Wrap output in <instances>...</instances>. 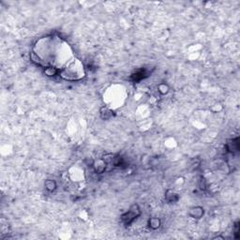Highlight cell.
Returning a JSON list of instances; mask_svg holds the SVG:
<instances>
[{
    "instance_id": "cell-6",
    "label": "cell",
    "mask_w": 240,
    "mask_h": 240,
    "mask_svg": "<svg viewBox=\"0 0 240 240\" xmlns=\"http://www.w3.org/2000/svg\"><path fill=\"white\" fill-rule=\"evenodd\" d=\"M44 186H45V189L49 191H54L56 189V183L54 180H52V179H47L46 181L44 182Z\"/></svg>"
},
{
    "instance_id": "cell-12",
    "label": "cell",
    "mask_w": 240,
    "mask_h": 240,
    "mask_svg": "<svg viewBox=\"0 0 240 240\" xmlns=\"http://www.w3.org/2000/svg\"><path fill=\"white\" fill-rule=\"evenodd\" d=\"M199 187H200V189H203V190L206 189V188H207V185H206V181H205V179L202 178V179L200 180V181H199Z\"/></svg>"
},
{
    "instance_id": "cell-4",
    "label": "cell",
    "mask_w": 240,
    "mask_h": 240,
    "mask_svg": "<svg viewBox=\"0 0 240 240\" xmlns=\"http://www.w3.org/2000/svg\"><path fill=\"white\" fill-rule=\"evenodd\" d=\"M147 75H148V72L145 69H140L135 73H133L131 78H132L133 81H141L142 79L145 78Z\"/></svg>"
},
{
    "instance_id": "cell-7",
    "label": "cell",
    "mask_w": 240,
    "mask_h": 240,
    "mask_svg": "<svg viewBox=\"0 0 240 240\" xmlns=\"http://www.w3.org/2000/svg\"><path fill=\"white\" fill-rule=\"evenodd\" d=\"M238 139H235V140H233L231 141L230 143L227 144V149L229 150L230 152H234V151H237L238 150V143H237Z\"/></svg>"
},
{
    "instance_id": "cell-5",
    "label": "cell",
    "mask_w": 240,
    "mask_h": 240,
    "mask_svg": "<svg viewBox=\"0 0 240 240\" xmlns=\"http://www.w3.org/2000/svg\"><path fill=\"white\" fill-rule=\"evenodd\" d=\"M165 198L170 203H174L178 200V195L172 189H168L166 191V194H165Z\"/></svg>"
},
{
    "instance_id": "cell-9",
    "label": "cell",
    "mask_w": 240,
    "mask_h": 240,
    "mask_svg": "<svg viewBox=\"0 0 240 240\" xmlns=\"http://www.w3.org/2000/svg\"><path fill=\"white\" fill-rule=\"evenodd\" d=\"M100 114H101V116L105 119H108L109 117H111L113 115V113L110 109H108L107 107H103L101 108L100 110Z\"/></svg>"
},
{
    "instance_id": "cell-8",
    "label": "cell",
    "mask_w": 240,
    "mask_h": 240,
    "mask_svg": "<svg viewBox=\"0 0 240 240\" xmlns=\"http://www.w3.org/2000/svg\"><path fill=\"white\" fill-rule=\"evenodd\" d=\"M149 226L150 228H152V229H158L159 226H160V219H158V218H152V219H149Z\"/></svg>"
},
{
    "instance_id": "cell-11",
    "label": "cell",
    "mask_w": 240,
    "mask_h": 240,
    "mask_svg": "<svg viewBox=\"0 0 240 240\" xmlns=\"http://www.w3.org/2000/svg\"><path fill=\"white\" fill-rule=\"evenodd\" d=\"M158 89H159V92L162 95H165L169 92V87H168L167 84H160L158 86Z\"/></svg>"
},
{
    "instance_id": "cell-1",
    "label": "cell",
    "mask_w": 240,
    "mask_h": 240,
    "mask_svg": "<svg viewBox=\"0 0 240 240\" xmlns=\"http://www.w3.org/2000/svg\"><path fill=\"white\" fill-rule=\"evenodd\" d=\"M141 214V211H140V207L138 204H134L130 206V208L129 209V211L126 212L123 216H122V220L123 222L128 225V224H130L137 217H139Z\"/></svg>"
},
{
    "instance_id": "cell-2",
    "label": "cell",
    "mask_w": 240,
    "mask_h": 240,
    "mask_svg": "<svg viewBox=\"0 0 240 240\" xmlns=\"http://www.w3.org/2000/svg\"><path fill=\"white\" fill-rule=\"evenodd\" d=\"M93 168H94L96 173L101 174L105 171V169H106V162L103 160V159H98L93 163Z\"/></svg>"
},
{
    "instance_id": "cell-10",
    "label": "cell",
    "mask_w": 240,
    "mask_h": 240,
    "mask_svg": "<svg viewBox=\"0 0 240 240\" xmlns=\"http://www.w3.org/2000/svg\"><path fill=\"white\" fill-rule=\"evenodd\" d=\"M44 72H45V74L47 75V76H54V75H56V74H57L58 70H57L55 68H53V67H48V68H46V69H45Z\"/></svg>"
},
{
    "instance_id": "cell-3",
    "label": "cell",
    "mask_w": 240,
    "mask_h": 240,
    "mask_svg": "<svg viewBox=\"0 0 240 240\" xmlns=\"http://www.w3.org/2000/svg\"><path fill=\"white\" fill-rule=\"evenodd\" d=\"M189 215L194 219H201L204 215V208L201 206H195L190 208Z\"/></svg>"
}]
</instances>
